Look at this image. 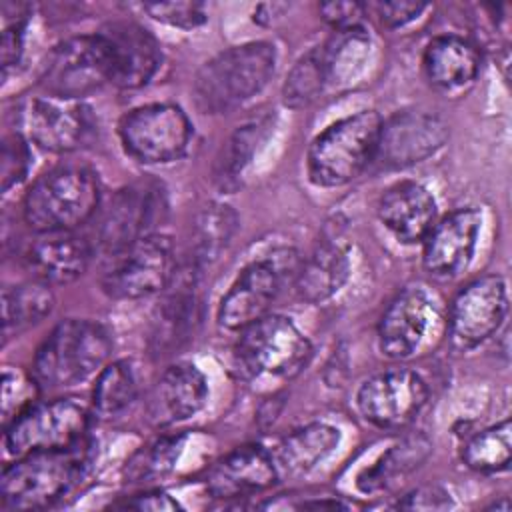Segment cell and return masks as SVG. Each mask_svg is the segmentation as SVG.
I'll return each mask as SVG.
<instances>
[{"mask_svg": "<svg viewBox=\"0 0 512 512\" xmlns=\"http://www.w3.org/2000/svg\"><path fill=\"white\" fill-rule=\"evenodd\" d=\"M276 50L270 42L232 46L210 58L196 74L194 98L206 114H226L256 96L272 78Z\"/></svg>", "mask_w": 512, "mask_h": 512, "instance_id": "obj_1", "label": "cell"}, {"mask_svg": "<svg viewBox=\"0 0 512 512\" xmlns=\"http://www.w3.org/2000/svg\"><path fill=\"white\" fill-rule=\"evenodd\" d=\"M112 352L108 330L94 320L68 318L52 328L34 356V380L44 388H68L100 372Z\"/></svg>", "mask_w": 512, "mask_h": 512, "instance_id": "obj_2", "label": "cell"}, {"mask_svg": "<svg viewBox=\"0 0 512 512\" xmlns=\"http://www.w3.org/2000/svg\"><path fill=\"white\" fill-rule=\"evenodd\" d=\"M100 204L98 176L78 164L44 172L26 192L22 212L36 232L74 230L94 216Z\"/></svg>", "mask_w": 512, "mask_h": 512, "instance_id": "obj_3", "label": "cell"}, {"mask_svg": "<svg viewBox=\"0 0 512 512\" xmlns=\"http://www.w3.org/2000/svg\"><path fill=\"white\" fill-rule=\"evenodd\" d=\"M84 466L86 452L80 444L18 456L2 470V508L42 510L56 504L78 484Z\"/></svg>", "mask_w": 512, "mask_h": 512, "instance_id": "obj_4", "label": "cell"}, {"mask_svg": "<svg viewBox=\"0 0 512 512\" xmlns=\"http://www.w3.org/2000/svg\"><path fill=\"white\" fill-rule=\"evenodd\" d=\"M382 122L376 110H362L324 128L308 148L310 180L322 188L354 180L376 156Z\"/></svg>", "mask_w": 512, "mask_h": 512, "instance_id": "obj_5", "label": "cell"}, {"mask_svg": "<svg viewBox=\"0 0 512 512\" xmlns=\"http://www.w3.org/2000/svg\"><path fill=\"white\" fill-rule=\"evenodd\" d=\"M234 358L246 378H294L310 362L312 346L290 318L266 314L240 330Z\"/></svg>", "mask_w": 512, "mask_h": 512, "instance_id": "obj_6", "label": "cell"}, {"mask_svg": "<svg viewBox=\"0 0 512 512\" xmlns=\"http://www.w3.org/2000/svg\"><path fill=\"white\" fill-rule=\"evenodd\" d=\"M90 408L76 398L34 402L4 426V448L12 456L64 450L84 442Z\"/></svg>", "mask_w": 512, "mask_h": 512, "instance_id": "obj_7", "label": "cell"}, {"mask_svg": "<svg viewBox=\"0 0 512 512\" xmlns=\"http://www.w3.org/2000/svg\"><path fill=\"white\" fill-rule=\"evenodd\" d=\"M174 274L172 240L150 234L108 256L100 286L114 300H138L166 290Z\"/></svg>", "mask_w": 512, "mask_h": 512, "instance_id": "obj_8", "label": "cell"}, {"mask_svg": "<svg viewBox=\"0 0 512 512\" xmlns=\"http://www.w3.org/2000/svg\"><path fill=\"white\" fill-rule=\"evenodd\" d=\"M124 152L142 164H166L184 156L192 124L174 104H144L130 110L118 126Z\"/></svg>", "mask_w": 512, "mask_h": 512, "instance_id": "obj_9", "label": "cell"}, {"mask_svg": "<svg viewBox=\"0 0 512 512\" xmlns=\"http://www.w3.org/2000/svg\"><path fill=\"white\" fill-rule=\"evenodd\" d=\"M168 202L162 184L138 180L120 188L102 212L98 226V246L110 256L128 244L156 234L154 228L166 218Z\"/></svg>", "mask_w": 512, "mask_h": 512, "instance_id": "obj_10", "label": "cell"}, {"mask_svg": "<svg viewBox=\"0 0 512 512\" xmlns=\"http://www.w3.org/2000/svg\"><path fill=\"white\" fill-rule=\"evenodd\" d=\"M110 82L106 50L98 34L74 36L60 42L44 64L40 78L48 96L78 100Z\"/></svg>", "mask_w": 512, "mask_h": 512, "instance_id": "obj_11", "label": "cell"}, {"mask_svg": "<svg viewBox=\"0 0 512 512\" xmlns=\"http://www.w3.org/2000/svg\"><path fill=\"white\" fill-rule=\"evenodd\" d=\"M508 312L506 282L486 274L468 282L452 300L448 314L450 340L460 350H472L490 338Z\"/></svg>", "mask_w": 512, "mask_h": 512, "instance_id": "obj_12", "label": "cell"}, {"mask_svg": "<svg viewBox=\"0 0 512 512\" xmlns=\"http://www.w3.org/2000/svg\"><path fill=\"white\" fill-rule=\"evenodd\" d=\"M428 400V386L420 374L408 368H390L368 378L358 394L360 414L378 428H402L410 424Z\"/></svg>", "mask_w": 512, "mask_h": 512, "instance_id": "obj_13", "label": "cell"}, {"mask_svg": "<svg viewBox=\"0 0 512 512\" xmlns=\"http://www.w3.org/2000/svg\"><path fill=\"white\" fill-rule=\"evenodd\" d=\"M20 118L26 138L50 152L76 150L90 138L94 128L88 106L56 96L30 98L22 106Z\"/></svg>", "mask_w": 512, "mask_h": 512, "instance_id": "obj_14", "label": "cell"}, {"mask_svg": "<svg viewBox=\"0 0 512 512\" xmlns=\"http://www.w3.org/2000/svg\"><path fill=\"white\" fill-rule=\"evenodd\" d=\"M446 140L448 126L440 116L404 110L382 122L374 158L386 168H406L430 158Z\"/></svg>", "mask_w": 512, "mask_h": 512, "instance_id": "obj_15", "label": "cell"}, {"mask_svg": "<svg viewBox=\"0 0 512 512\" xmlns=\"http://www.w3.org/2000/svg\"><path fill=\"white\" fill-rule=\"evenodd\" d=\"M104 44L110 82L118 88H140L160 66L156 38L134 22H110L96 32Z\"/></svg>", "mask_w": 512, "mask_h": 512, "instance_id": "obj_16", "label": "cell"}, {"mask_svg": "<svg viewBox=\"0 0 512 512\" xmlns=\"http://www.w3.org/2000/svg\"><path fill=\"white\" fill-rule=\"evenodd\" d=\"M436 322V306L420 286H408L394 296L378 322V346L384 356L402 360L422 346Z\"/></svg>", "mask_w": 512, "mask_h": 512, "instance_id": "obj_17", "label": "cell"}, {"mask_svg": "<svg viewBox=\"0 0 512 512\" xmlns=\"http://www.w3.org/2000/svg\"><path fill=\"white\" fill-rule=\"evenodd\" d=\"M482 224V214L468 206L446 214L434 222L424 238V268L438 278L460 274L472 260Z\"/></svg>", "mask_w": 512, "mask_h": 512, "instance_id": "obj_18", "label": "cell"}, {"mask_svg": "<svg viewBox=\"0 0 512 512\" xmlns=\"http://www.w3.org/2000/svg\"><path fill=\"white\" fill-rule=\"evenodd\" d=\"M282 288V272L272 260H256L248 264L222 296L218 306V322L226 330H242L244 326L266 316Z\"/></svg>", "mask_w": 512, "mask_h": 512, "instance_id": "obj_19", "label": "cell"}, {"mask_svg": "<svg viewBox=\"0 0 512 512\" xmlns=\"http://www.w3.org/2000/svg\"><path fill=\"white\" fill-rule=\"evenodd\" d=\"M206 400V376L190 362H176L156 378L146 396L144 410L148 422L162 428L194 416Z\"/></svg>", "mask_w": 512, "mask_h": 512, "instance_id": "obj_20", "label": "cell"}, {"mask_svg": "<svg viewBox=\"0 0 512 512\" xmlns=\"http://www.w3.org/2000/svg\"><path fill=\"white\" fill-rule=\"evenodd\" d=\"M38 236L28 244L24 260L36 280L58 286L74 282L88 268L92 246L74 230L36 232Z\"/></svg>", "mask_w": 512, "mask_h": 512, "instance_id": "obj_21", "label": "cell"}, {"mask_svg": "<svg viewBox=\"0 0 512 512\" xmlns=\"http://www.w3.org/2000/svg\"><path fill=\"white\" fill-rule=\"evenodd\" d=\"M168 294L156 310L150 346L156 356L184 344L200 318V292L196 272H178L168 284Z\"/></svg>", "mask_w": 512, "mask_h": 512, "instance_id": "obj_22", "label": "cell"}, {"mask_svg": "<svg viewBox=\"0 0 512 512\" xmlns=\"http://www.w3.org/2000/svg\"><path fill=\"white\" fill-rule=\"evenodd\" d=\"M276 476L278 468L272 454L258 444H244L210 470L206 488L214 498H240L270 488Z\"/></svg>", "mask_w": 512, "mask_h": 512, "instance_id": "obj_23", "label": "cell"}, {"mask_svg": "<svg viewBox=\"0 0 512 512\" xmlns=\"http://www.w3.org/2000/svg\"><path fill=\"white\" fill-rule=\"evenodd\" d=\"M378 216L398 242L414 244L424 240L434 226L436 200L428 188L418 182H396L382 194Z\"/></svg>", "mask_w": 512, "mask_h": 512, "instance_id": "obj_24", "label": "cell"}, {"mask_svg": "<svg viewBox=\"0 0 512 512\" xmlns=\"http://www.w3.org/2000/svg\"><path fill=\"white\" fill-rule=\"evenodd\" d=\"M482 56L478 48L462 36L444 34L428 42L422 66L428 82L444 92L462 90L472 84L480 72Z\"/></svg>", "mask_w": 512, "mask_h": 512, "instance_id": "obj_25", "label": "cell"}, {"mask_svg": "<svg viewBox=\"0 0 512 512\" xmlns=\"http://www.w3.org/2000/svg\"><path fill=\"white\" fill-rule=\"evenodd\" d=\"M348 248L338 236L324 238L302 262L296 274V292L310 304L332 298L348 280Z\"/></svg>", "mask_w": 512, "mask_h": 512, "instance_id": "obj_26", "label": "cell"}, {"mask_svg": "<svg viewBox=\"0 0 512 512\" xmlns=\"http://www.w3.org/2000/svg\"><path fill=\"white\" fill-rule=\"evenodd\" d=\"M338 442V428L326 422L306 424L280 440L274 456L276 468H282L288 474H304L330 456Z\"/></svg>", "mask_w": 512, "mask_h": 512, "instance_id": "obj_27", "label": "cell"}, {"mask_svg": "<svg viewBox=\"0 0 512 512\" xmlns=\"http://www.w3.org/2000/svg\"><path fill=\"white\" fill-rule=\"evenodd\" d=\"M54 308V294L48 284L34 280L2 290V330L4 336L20 334L38 324Z\"/></svg>", "mask_w": 512, "mask_h": 512, "instance_id": "obj_28", "label": "cell"}, {"mask_svg": "<svg viewBox=\"0 0 512 512\" xmlns=\"http://www.w3.org/2000/svg\"><path fill=\"white\" fill-rule=\"evenodd\" d=\"M320 52L326 70V82H350L362 72L370 56V36L362 26L342 28L334 32V36L320 48Z\"/></svg>", "mask_w": 512, "mask_h": 512, "instance_id": "obj_29", "label": "cell"}, {"mask_svg": "<svg viewBox=\"0 0 512 512\" xmlns=\"http://www.w3.org/2000/svg\"><path fill=\"white\" fill-rule=\"evenodd\" d=\"M430 452V442L424 436H410L400 444L392 446L382 458L366 468L356 484L362 492H378L390 488L400 478L410 474Z\"/></svg>", "mask_w": 512, "mask_h": 512, "instance_id": "obj_30", "label": "cell"}, {"mask_svg": "<svg viewBox=\"0 0 512 512\" xmlns=\"http://www.w3.org/2000/svg\"><path fill=\"white\" fill-rule=\"evenodd\" d=\"M268 128V118L248 122L244 126H238L228 142L222 146L214 166V180L222 190H234L238 186L244 168L252 160L258 144L264 140Z\"/></svg>", "mask_w": 512, "mask_h": 512, "instance_id": "obj_31", "label": "cell"}, {"mask_svg": "<svg viewBox=\"0 0 512 512\" xmlns=\"http://www.w3.org/2000/svg\"><path fill=\"white\" fill-rule=\"evenodd\" d=\"M136 396V370L128 360H116L98 372L92 388V410L104 418H114L128 410Z\"/></svg>", "mask_w": 512, "mask_h": 512, "instance_id": "obj_32", "label": "cell"}, {"mask_svg": "<svg viewBox=\"0 0 512 512\" xmlns=\"http://www.w3.org/2000/svg\"><path fill=\"white\" fill-rule=\"evenodd\" d=\"M512 456V426L510 420H502L496 426H490L476 436H472L464 450V464L482 474H496L508 468Z\"/></svg>", "mask_w": 512, "mask_h": 512, "instance_id": "obj_33", "label": "cell"}, {"mask_svg": "<svg viewBox=\"0 0 512 512\" xmlns=\"http://www.w3.org/2000/svg\"><path fill=\"white\" fill-rule=\"evenodd\" d=\"M184 448V436H162L142 446L124 468L128 482H152L166 476L178 462Z\"/></svg>", "mask_w": 512, "mask_h": 512, "instance_id": "obj_34", "label": "cell"}, {"mask_svg": "<svg viewBox=\"0 0 512 512\" xmlns=\"http://www.w3.org/2000/svg\"><path fill=\"white\" fill-rule=\"evenodd\" d=\"M326 70L322 62L320 46L306 52L298 58V62L292 66V70L286 76L282 98L284 104L290 108H302L308 106L312 100L320 96V92L326 86Z\"/></svg>", "mask_w": 512, "mask_h": 512, "instance_id": "obj_35", "label": "cell"}, {"mask_svg": "<svg viewBox=\"0 0 512 512\" xmlns=\"http://www.w3.org/2000/svg\"><path fill=\"white\" fill-rule=\"evenodd\" d=\"M236 228V214L224 204L204 208L196 226V248L202 260L216 258Z\"/></svg>", "mask_w": 512, "mask_h": 512, "instance_id": "obj_36", "label": "cell"}, {"mask_svg": "<svg viewBox=\"0 0 512 512\" xmlns=\"http://www.w3.org/2000/svg\"><path fill=\"white\" fill-rule=\"evenodd\" d=\"M34 384H38V382L28 380L12 366H4V372H2V422H4V426L10 424L20 412H24L28 406L34 404V400H32Z\"/></svg>", "mask_w": 512, "mask_h": 512, "instance_id": "obj_37", "label": "cell"}, {"mask_svg": "<svg viewBox=\"0 0 512 512\" xmlns=\"http://www.w3.org/2000/svg\"><path fill=\"white\" fill-rule=\"evenodd\" d=\"M32 156L28 142L22 134H10L2 142V162H0V178L2 192H8L12 186L20 184L28 174Z\"/></svg>", "mask_w": 512, "mask_h": 512, "instance_id": "obj_38", "label": "cell"}, {"mask_svg": "<svg viewBox=\"0 0 512 512\" xmlns=\"http://www.w3.org/2000/svg\"><path fill=\"white\" fill-rule=\"evenodd\" d=\"M142 10L154 20L174 28H196L206 22V8L200 2H148Z\"/></svg>", "mask_w": 512, "mask_h": 512, "instance_id": "obj_39", "label": "cell"}, {"mask_svg": "<svg viewBox=\"0 0 512 512\" xmlns=\"http://www.w3.org/2000/svg\"><path fill=\"white\" fill-rule=\"evenodd\" d=\"M24 28H26V14H18L12 22L4 24L2 30V72L4 76L20 62L24 50Z\"/></svg>", "mask_w": 512, "mask_h": 512, "instance_id": "obj_40", "label": "cell"}, {"mask_svg": "<svg viewBox=\"0 0 512 512\" xmlns=\"http://www.w3.org/2000/svg\"><path fill=\"white\" fill-rule=\"evenodd\" d=\"M452 506L454 502L450 494L440 486H420L408 492L396 504V508H402V510H446Z\"/></svg>", "mask_w": 512, "mask_h": 512, "instance_id": "obj_41", "label": "cell"}, {"mask_svg": "<svg viewBox=\"0 0 512 512\" xmlns=\"http://www.w3.org/2000/svg\"><path fill=\"white\" fill-rule=\"evenodd\" d=\"M112 508H120V510H150V512H170V510H178L180 502L176 498H172L170 494H166L164 490H144L138 494H132L130 498L118 500L112 504Z\"/></svg>", "mask_w": 512, "mask_h": 512, "instance_id": "obj_42", "label": "cell"}, {"mask_svg": "<svg viewBox=\"0 0 512 512\" xmlns=\"http://www.w3.org/2000/svg\"><path fill=\"white\" fill-rule=\"evenodd\" d=\"M372 8L376 10L382 24H386L390 28H398V26H404V24L412 22L414 18H418L426 10V4L424 2L392 0V2H376V4H372Z\"/></svg>", "mask_w": 512, "mask_h": 512, "instance_id": "obj_43", "label": "cell"}, {"mask_svg": "<svg viewBox=\"0 0 512 512\" xmlns=\"http://www.w3.org/2000/svg\"><path fill=\"white\" fill-rule=\"evenodd\" d=\"M322 18L332 24L336 30L360 26V18L364 16V6L358 2H328L320 4Z\"/></svg>", "mask_w": 512, "mask_h": 512, "instance_id": "obj_44", "label": "cell"}, {"mask_svg": "<svg viewBox=\"0 0 512 512\" xmlns=\"http://www.w3.org/2000/svg\"><path fill=\"white\" fill-rule=\"evenodd\" d=\"M288 6L286 4H260L254 12V20L260 24H270L276 16V12H284Z\"/></svg>", "mask_w": 512, "mask_h": 512, "instance_id": "obj_45", "label": "cell"}]
</instances>
